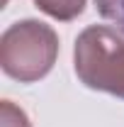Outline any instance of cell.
Wrapping results in <instances>:
<instances>
[{"instance_id": "1", "label": "cell", "mask_w": 124, "mask_h": 127, "mask_svg": "<svg viewBox=\"0 0 124 127\" xmlns=\"http://www.w3.org/2000/svg\"><path fill=\"white\" fill-rule=\"evenodd\" d=\"M59 56V37L39 20L10 25L0 37V66L10 78L34 83L54 68Z\"/></svg>"}, {"instance_id": "2", "label": "cell", "mask_w": 124, "mask_h": 127, "mask_svg": "<svg viewBox=\"0 0 124 127\" xmlns=\"http://www.w3.org/2000/svg\"><path fill=\"white\" fill-rule=\"evenodd\" d=\"M76 73L88 88L124 98V34L93 25L78 34L73 49Z\"/></svg>"}, {"instance_id": "3", "label": "cell", "mask_w": 124, "mask_h": 127, "mask_svg": "<svg viewBox=\"0 0 124 127\" xmlns=\"http://www.w3.org/2000/svg\"><path fill=\"white\" fill-rule=\"evenodd\" d=\"M34 5L54 20L71 22L85 10V0H34Z\"/></svg>"}, {"instance_id": "4", "label": "cell", "mask_w": 124, "mask_h": 127, "mask_svg": "<svg viewBox=\"0 0 124 127\" xmlns=\"http://www.w3.org/2000/svg\"><path fill=\"white\" fill-rule=\"evenodd\" d=\"M95 5L97 12L112 25H117V30L124 34V0H95Z\"/></svg>"}, {"instance_id": "5", "label": "cell", "mask_w": 124, "mask_h": 127, "mask_svg": "<svg viewBox=\"0 0 124 127\" xmlns=\"http://www.w3.org/2000/svg\"><path fill=\"white\" fill-rule=\"evenodd\" d=\"M2 127H32V125L17 105H12L10 100H2Z\"/></svg>"}]
</instances>
